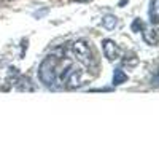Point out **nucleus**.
Returning <instances> with one entry per match:
<instances>
[{
  "mask_svg": "<svg viewBox=\"0 0 159 159\" xmlns=\"http://www.w3.org/2000/svg\"><path fill=\"white\" fill-rule=\"evenodd\" d=\"M126 81H127V75L124 73V70L116 69L115 73H113V84L118 86V84H123V83H126Z\"/></svg>",
  "mask_w": 159,
  "mask_h": 159,
  "instance_id": "nucleus-7",
  "label": "nucleus"
},
{
  "mask_svg": "<svg viewBox=\"0 0 159 159\" xmlns=\"http://www.w3.org/2000/svg\"><path fill=\"white\" fill-rule=\"evenodd\" d=\"M102 45H103V54L108 61H116L119 57V48L116 46L115 42H111V40H103Z\"/></svg>",
  "mask_w": 159,
  "mask_h": 159,
  "instance_id": "nucleus-3",
  "label": "nucleus"
},
{
  "mask_svg": "<svg viewBox=\"0 0 159 159\" xmlns=\"http://www.w3.org/2000/svg\"><path fill=\"white\" fill-rule=\"evenodd\" d=\"M142 37H143V40H145L148 45H153V46L157 45V42H159L157 34H156V30H153V29H143Z\"/></svg>",
  "mask_w": 159,
  "mask_h": 159,
  "instance_id": "nucleus-5",
  "label": "nucleus"
},
{
  "mask_svg": "<svg viewBox=\"0 0 159 159\" xmlns=\"http://www.w3.org/2000/svg\"><path fill=\"white\" fill-rule=\"evenodd\" d=\"M75 2H89V0H75Z\"/></svg>",
  "mask_w": 159,
  "mask_h": 159,
  "instance_id": "nucleus-10",
  "label": "nucleus"
},
{
  "mask_svg": "<svg viewBox=\"0 0 159 159\" xmlns=\"http://www.w3.org/2000/svg\"><path fill=\"white\" fill-rule=\"evenodd\" d=\"M72 51L75 57L84 64V65H91L92 62H94V57H92V51L89 48V45L86 42H83V40H76V42L72 43Z\"/></svg>",
  "mask_w": 159,
  "mask_h": 159,
  "instance_id": "nucleus-2",
  "label": "nucleus"
},
{
  "mask_svg": "<svg viewBox=\"0 0 159 159\" xmlns=\"http://www.w3.org/2000/svg\"><path fill=\"white\" fill-rule=\"evenodd\" d=\"M102 24H103L105 29H115V25L118 24V19L115 16H111V15H107V16H103Z\"/></svg>",
  "mask_w": 159,
  "mask_h": 159,
  "instance_id": "nucleus-8",
  "label": "nucleus"
},
{
  "mask_svg": "<svg viewBox=\"0 0 159 159\" xmlns=\"http://www.w3.org/2000/svg\"><path fill=\"white\" fill-rule=\"evenodd\" d=\"M83 84V70H72L70 72V76L67 80V88L69 89H73V88H78V86H81Z\"/></svg>",
  "mask_w": 159,
  "mask_h": 159,
  "instance_id": "nucleus-4",
  "label": "nucleus"
},
{
  "mask_svg": "<svg viewBox=\"0 0 159 159\" xmlns=\"http://www.w3.org/2000/svg\"><path fill=\"white\" fill-rule=\"evenodd\" d=\"M59 59L54 57V56H48L42 65H40V80L46 84V86H52L56 83V78H57V73H59Z\"/></svg>",
  "mask_w": 159,
  "mask_h": 159,
  "instance_id": "nucleus-1",
  "label": "nucleus"
},
{
  "mask_svg": "<svg viewBox=\"0 0 159 159\" xmlns=\"http://www.w3.org/2000/svg\"><path fill=\"white\" fill-rule=\"evenodd\" d=\"M150 18L153 24L159 22V0H153L151 2V8H150Z\"/></svg>",
  "mask_w": 159,
  "mask_h": 159,
  "instance_id": "nucleus-6",
  "label": "nucleus"
},
{
  "mask_svg": "<svg viewBox=\"0 0 159 159\" xmlns=\"http://www.w3.org/2000/svg\"><path fill=\"white\" fill-rule=\"evenodd\" d=\"M140 29H143V22H142L140 19H135L134 24H132V30L137 32V30H140Z\"/></svg>",
  "mask_w": 159,
  "mask_h": 159,
  "instance_id": "nucleus-9",
  "label": "nucleus"
}]
</instances>
